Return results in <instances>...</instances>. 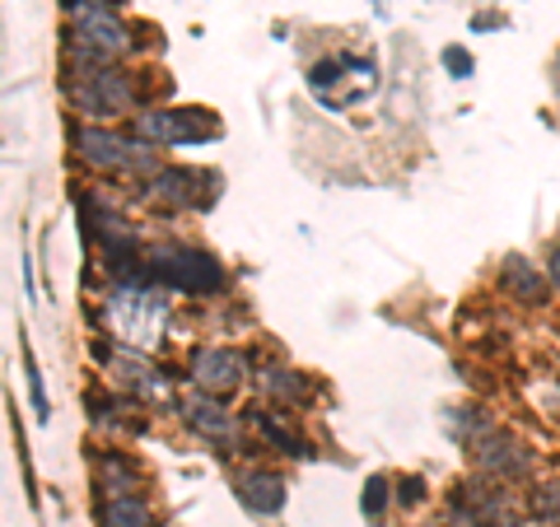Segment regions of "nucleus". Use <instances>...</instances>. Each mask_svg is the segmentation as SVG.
Segmentation results:
<instances>
[{
  "label": "nucleus",
  "mask_w": 560,
  "mask_h": 527,
  "mask_svg": "<svg viewBox=\"0 0 560 527\" xmlns=\"http://www.w3.org/2000/svg\"><path fill=\"white\" fill-rule=\"evenodd\" d=\"M103 323L121 346H136V350H154L164 337V323H168V298L150 285H121L108 294L103 304Z\"/></svg>",
  "instance_id": "f257e3e1"
},
{
  "label": "nucleus",
  "mask_w": 560,
  "mask_h": 527,
  "mask_svg": "<svg viewBox=\"0 0 560 527\" xmlns=\"http://www.w3.org/2000/svg\"><path fill=\"white\" fill-rule=\"evenodd\" d=\"M70 98L80 103L90 117H113V113H127L131 103V90L127 80L108 70L103 61H90L75 51V70H70Z\"/></svg>",
  "instance_id": "f03ea898"
},
{
  "label": "nucleus",
  "mask_w": 560,
  "mask_h": 527,
  "mask_svg": "<svg viewBox=\"0 0 560 527\" xmlns=\"http://www.w3.org/2000/svg\"><path fill=\"white\" fill-rule=\"evenodd\" d=\"M140 140H160V145H201V140L220 136V121L201 108H178V113H145L136 117Z\"/></svg>",
  "instance_id": "7ed1b4c3"
},
{
  "label": "nucleus",
  "mask_w": 560,
  "mask_h": 527,
  "mask_svg": "<svg viewBox=\"0 0 560 527\" xmlns=\"http://www.w3.org/2000/svg\"><path fill=\"white\" fill-rule=\"evenodd\" d=\"M131 47V33L121 28L108 10H75V51L80 57H90V61H108L117 57V51H127Z\"/></svg>",
  "instance_id": "20e7f679"
},
{
  "label": "nucleus",
  "mask_w": 560,
  "mask_h": 527,
  "mask_svg": "<svg viewBox=\"0 0 560 527\" xmlns=\"http://www.w3.org/2000/svg\"><path fill=\"white\" fill-rule=\"evenodd\" d=\"M154 261H160V276L178 290H215L220 285V267L197 248H160Z\"/></svg>",
  "instance_id": "39448f33"
},
{
  "label": "nucleus",
  "mask_w": 560,
  "mask_h": 527,
  "mask_svg": "<svg viewBox=\"0 0 560 527\" xmlns=\"http://www.w3.org/2000/svg\"><path fill=\"white\" fill-rule=\"evenodd\" d=\"M80 154L90 164H98V168H145L150 164L145 150L127 145V140L113 136V131H84L80 136Z\"/></svg>",
  "instance_id": "423d86ee"
},
{
  "label": "nucleus",
  "mask_w": 560,
  "mask_h": 527,
  "mask_svg": "<svg viewBox=\"0 0 560 527\" xmlns=\"http://www.w3.org/2000/svg\"><path fill=\"white\" fill-rule=\"evenodd\" d=\"M191 378H197V388H206V393H230L243 378V355H234V350H197Z\"/></svg>",
  "instance_id": "0eeeda50"
},
{
  "label": "nucleus",
  "mask_w": 560,
  "mask_h": 527,
  "mask_svg": "<svg viewBox=\"0 0 560 527\" xmlns=\"http://www.w3.org/2000/svg\"><path fill=\"white\" fill-rule=\"evenodd\" d=\"M238 500L248 504L253 514H280L285 485H280L276 471H248V477H238Z\"/></svg>",
  "instance_id": "6e6552de"
},
{
  "label": "nucleus",
  "mask_w": 560,
  "mask_h": 527,
  "mask_svg": "<svg viewBox=\"0 0 560 527\" xmlns=\"http://www.w3.org/2000/svg\"><path fill=\"white\" fill-rule=\"evenodd\" d=\"M187 187H201V178L197 173H183V168H168V173H160V178H154V201H173V206H197L201 197H191Z\"/></svg>",
  "instance_id": "1a4fd4ad"
},
{
  "label": "nucleus",
  "mask_w": 560,
  "mask_h": 527,
  "mask_svg": "<svg viewBox=\"0 0 560 527\" xmlns=\"http://www.w3.org/2000/svg\"><path fill=\"white\" fill-rule=\"evenodd\" d=\"M103 527H150V514L140 500L117 495V500H108V508H103Z\"/></svg>",
  "instance_id": "9d476101"
},
{
  "label": "nucleus",
  "mask_w": 560,
  "mask_h": 527,
  "mask_svg": "<svg viewBox=\"0 0 560 527\" xmlns=\"http://www.w3.org/2000/svg\"><path fill=\"white\" fill-rule=\"evenodd\" d=\"M187 415H191V425L206 430V434H215V438H224V434L234 430V425H230V415H224L215 401H201V397H191V401H187Z\"/></svg>",
  "instance_id": "9b49d317"
},
{
  "label": "nucleus",
  "mask_w": 560,
  "mask_h": 527,
  "mask_svg": "<svg viewBox=\"0 0 560 527\" xmlns=\"http://www.w3.org/2000/svg\"><path fill=\"white\" fill-rule=\"evenodd\" d=\"M257 425H261V434H267L271 444L290 448L294 458H308V444H304V438H300V434H294V430L285 425V420H276V415H257Z\"/></svg>",
  "instance_id": "f8f14e48"
},
{
  "label": "nucleus",
  "mask_w": 560,
  "mask_h": 527,
  "mask_svg": "<svg viewBox=\"0 0 560 527\" xmlns=\"http://www.w3.org/2000/svg\"><path fill=\"white\" fill-rule=\"evenodd\" d=\"M510 285H514L518 294H528V298L537 294V280H533V271H528V261H518V257L510 261Z\"/></svg>",
  "instance_id": "ddd939ff"
},
{
  "label": "nucleus",
  "mask_w": 560,
  "mask_h": 527,
  "mask_svg": "<svg viewBox=\"0 0 560 527\" xmlns=\"http://www.w3.org/2000/svg\"><path fill=\"white\" fill-rule=\"evenodd\" d=\"M267 388L271 393H285V397H304L308 393L304 383H294V374H267Z\"/></svg>",
  "instance_id": "4468645a"
},
{
  "label": "nucleus",
  "mask_w": 560,
  "mask_h": 527,
  "mask_svg": "<svg viewBox=\"0 0 560 527\" xmlns=\"http://www.w3.org/2000/svg\"><path fill=\"white\" fill-rule=\"evenodd\" d=\"M444 66L453 70V75H471V57H467V51H458V47L444 51Z\"/></svg>",
  "instance_id": "2eb2a0df"
},
{
  "label": "nucleus",
  "mask_w": 560,
  "mask_h": 527,
  "mask_svg": "<svg viewBox=\"0 0 560 527\" xmlns=\"http://www.w3.org/2000/svg\"><path fill=\"white\" fill-rule=\"evenodd\" d=\"M383 490H388V485H383L378 477L370 481V495H364V514H370V518H378V508H383Z\"/></svg>",
  "instance_id": "dca6fc26"
},
{
  "label": "nucleus",
  "mask_w": 560,
  "mask_h": 527,
  "mask_svg": "<svg viewBox=\"0 0 560 527\" xmlns=\"http://www.w3.org/2000/svg\"><path fill=\"white\" fill-rule=\"evenodd\" d=\"M401 500L416 504V500H420V485H416V481H407V485H401Z\"/></svg>",
  "instance_id": "f3484780"
},
{
  "label": "nucleus",
  "mask_w": 560,
  "mask_h": 527,
  "mask_svg": "<svg viewBox=\"0 0 560 527\" xmlns=\"http://www.w3.org/2000/svg\"><path fill=\"white\" fill-rule=\"evenodd\" d=\"M90 5H98V10H103L108 0H70V10H90Z\"/></svg>",
  "instance_id": "a211bd4d"
},
{
  "label": "nucleus",
  "mask_w": 560,
  "mask_h": 527,
  "mask_svg": "<svg viewBox=\"0 0 560 527\" xmlns=\"http://www.w3.org/2000/svg\"><path fill=\"white\" fill-rule=\"evenodd\" d=\"M551 276H556V285H560V248L551 253Z\"/></svg>",
  "instance_id": "6ab92c4d"
}]
</instances>
